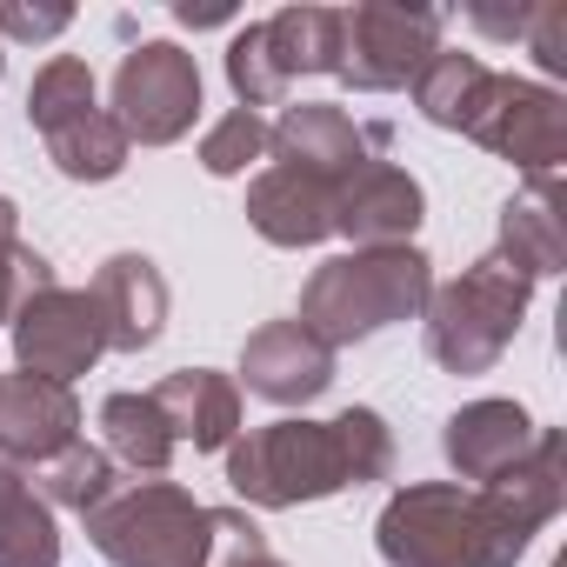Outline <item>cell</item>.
<instances>
[{"instance_id": "obj_8", "label": "cell", "mask_w": 567, "mask_h": 567, "mask_svg": "<svg viewBox=\"0 0 567 567\" xmlns=\"http://www.w3.org/2000/svg\"><path fill=\"white\" fill-rule=\"evenodd\" d=\"M114 127L127 134V147H174L194 121H200V68L187 48L174 41H141L121 54L114 68Z\"/></svg>"}, {"instance_id": "obj_7", "label": "cell", "mask_w": 567, "mask_h": 567, "mask_svg": "<svg viewBox=\"0 0 567 567\" xmlns=\"http://www.w3.org/2000/svg\"><path fill=\"white\" fill-rule=\"evenodd\" d=\"M441 28H447L441 8H401V0L341 8V68H334V81H348L354 94H394L441 48Z\"/></svg>"}, {"instance_id": "obj_12", "label": "cell", "mask_w": 567, "mask_h": 567, "mask_svg": "<svg viewBox=\"0 0 567 567\" xmlns=\"http://www.w3.org/2000/svg\"><path fill=\"white\" fill-rule=\"evenodd\" d=\"M240 381L274 408H308L334 388V348H321L301 321H267L240 348Z\"/></svg>"}, {"instance_id": "obj_17", "label": "cell", "mask_w": 567, "mask_h": 567, "mask_svg": "<svg viewBox=\"0 0 567 567\" xmlns=\"http://www.w3.org/2000/svg\"><path fill=\"white\" fill-rule=\"evenodd\" d=\"M247 227L267 247H321L334 234V187L295 167H260L247 187Z\"/></svg>"}, {"instance_id": "obj_22", "label": "cell", "mask_w": 567, "mask_h": 567, "mask_svg": "<svg viewBox=\"0 0 567 567\" xmlns=\"http://www.w3.org/2000/svg\"><path fill=\"white\" fill-rule=\"evenodd\" d=\"M101 441H107L114 467H127L134 481L141 474L161 481L167 461L181 454L174 434H167V421H161V408H154V394H107L101 401Z\"/></svg>"}, {"instance_id": "obj_26", "label": "cell", "mask_w": 567, "mask_h": 567, "mask_svg": "<svg viewBox=\"0 0 567 567\" xmlns=\"http://www.w3.org/2000/svg\"><path fill=\"white\" fill-rule=\"evenodd\" d=\"M227 87H234V101H240L247 114H260V107H280V101H288V81H280V74H274V61H267L260 21H247V28L227 41Z\"/></svg>"}, {"instance_id": "obj_10", "label": "cell", "mask_w": 567, "mask_h": 567, "mask_svg": "<svg viewBox=\"0 0 567 567\" xmlns=\"http://www.w3.org/2000/svg\"><path fill=\"white\" fill-rule=\"evenodd\" d=\"M8 334H14V361H21V374L61 381V388H74L81 374H94V361L107 354V334H101L94 295H87V288H61V280H54L48 295H34V301L8 321Z\"/></svg>"}, {"instance_id": "obj_5", "label": "cell", "mask_w": 567, "mask_h": 567, "mask_svg": "<svg viewBox=\"0 0 567 567\" xmlns=\"http://www.w3.org/2000/svg\"><path fill=\"white\" fill-rule=\"evenodd\" d=\"M81 520L94 554L114 567H207L214 554V507H200L181 481H121Z\"/></svg>"}, {"instance_id": "obj_14", "label": "cell", "mask_w": 567, "mask_h": 567, "mask_svg": "<svg viewBox=\"0 0 567 567\" xmlns=\"http://www.w3.org/2000/svg\"><path fill=\"white\" fill-rule=\"evenodd\" d=\"M427 214V194L408 167L368 161L341 194H334V234L354 247H414V227Z\"/></svg>"}, {"instance_id": "obj_13", "label": "cell", "mask_w": 567, "mask_h": 567, "mask_svg": "<svg viewBox=\"0 0 567 567\" xmlns=\"http://www.w3.org/2000/svg\"><path fill=\"white\" fill-rule=\"evenodd\" d=\"M534 434H540V421H534L520 401L487 394V401H467V408L447 414V427H441V454H447L454 481L487 487V481H501L514 461H527Z\"/></svg>"}, {"instance_id": "obj_2", "label": "cell", "mask_w": 567, "mask_h": 567, "mask_svg": "<svg viewBox=\"0 0 567 567\" xmlns=\"http://www.w3.org/2000/svg\"><path fill=\"white\" fill-rule=\"evenodd\" d=\"M394 474V434L374 408H348L334 421H267V427H240L227 447V487L260 507H308V501H334L348 487L388 481Z\"/></svg>"}, {"instance_id": "obj_4", "label": "cell", "mask_w": 567, "mask_h": 567, "mask_svg": "<svg viewBox=\"0 0 567 567\" xmlns=\"http://www.w3.org/2000/svg\"><path fill=\"white\" fill-rule=\"evenodd\" d=\"M527 301H534V280H520L501 254H481L447 288L427 295V308H421L427 354L447 374H487L514 348V334L527 321Z\"/></svg>"}, {"instance_id": "obj_20", "label": "cell", "mask_w": 567, "mask_h": 567, "mask_svg": "<svg viewBox=\"0 0 567 567\" xmlns=\"http://www.w3.org/2000/svg\"><path fill=\"white\" fill-rule=\"evenodd\" d=\"M260 41H267V61L288 87L334 74L341 68V8H280L260 21Z\"/></svg>"}, {"instance_id": "obj_6", "label": "cell", "mask_w": 567, "mask_h": 567, "mask_svg": "<svg viewBox=\"0 0 567 567\" xmlns=\"http://www.w3.org/2000/svg\"><path fill=\"white\" fill-rule=\"evenodd\" d=\"M467 141L487 147L494 161L520 167L527 187H560V167H567V101L554 87H540V81L494 74Z\"/></svg>"}, {"instance_id": "obj_33", "label": "cell", "mask_w": 567, "mask_h": 567, "mask_svg": "<svg viewBox=\"0 0 567 567\" xmlns=\"http://www.w3.org/2000/svg\"><path fill=\"white\" fill-rule=\"evenodd\" d=\"M0 74H8V41H0Z\"/></svg>"}, {"instance_id": "obj_15", "label": "cell", "mask_w": 567, "mask_h": 567, "mask_svg": "<svg viewBox=\"0 0 567 567\" xmlns=\"http://www.w3.org/2000/svg\"><path fill=\"white\" fill-rule=\"evenodd\" d=\"M87 295H94L107 354H141L167 334V280L147 254H107Z\"/></svg>"}, {"instance_id": "obj_23", "label": "cell", "mask_w": 567, "mask_h": 567, "mask_svg": "<svg viewBox=\"0 0 567 567\" xmlns=\"http://www.w3.org/2000/svg\"><path fill=\"white\" fill-rule=\"evenodd\" d=\"M41 141H48V161H54L68 181H87V187L114 181V174L127 167V154H134L107 107H94V114H81V121L54 127V134H41Z\"/></svg>"}, {"instance_id": "obj_11", "label": "cell", "mask_w": 567, "mask_h": 567, "mask_svg": "<svg viewBox=\"0 0 567 567\" xmlns=\"http://www.w3.org/2000/svg\"><path fill=\"white\" fill-rule=\"evenodd\" d=\"M81 441V401L61 381L41 374H0V461L34 474L61 447Z\"/></svg>"}, {"instance_id": "obj_28", "label": "cell", "mask_w": 567, "mask_h": 567, "mask_svg": "<svg viewBox=\"0 0 567 567\" xmlns=\"http://www.w3.org/2000/svg\"><path fill=\"white\" fill-rule=\"evenodd\" d=\"M207 567H288V560H274V547H267L254 514L214 507V554H207Z\"/></svg>"}, {"instance_id": "obj_21", "label": "cell", "mask_w": 567, "mask_h": 567, "mask_svg": "<svg viewBox=\"0 0 567 567\" xmlns=\"http://www.w3.org/2000/svg\"><path fill=\"white\" fill-rule=\"evenodd\" d=\"M0 567H61V520L8 461H0Z\"/></svg>"}, {"instance_id": "obj_27", "label": "cell", "mask_w": 567, "mask_h": 567, "mask_svg": "<svg viewBox=\"0 0 567 567\" xmlns=\"http://www.w3.org/2000/svg\"><path fill=\"white\" fill-rule=\"evenodd\" d=\"M260 154H267V121H260V114H247V107H227V114L200 134V167H207L214 181L247 174Z\"/></svg>"}, {"instance_id": "obj_19", "label": "cell", "mask_w": 567, "mask_h": 567, "mask_svg": "<svg viewBox=\"0 0 567 567\" xmlns=\"http://www.w3.org/2000/svg\"><path fill=\"white\" fill-rule=\"evenodd\" d=\"M487 81H494V68H487L481 54L434 48L408 87H414V107H421L427 127H441V134H467L474 114H481V101H487Z\"/></svg>"}, {"instance_id": "obj_29", "label": "cell", "mask_w": 567, "mask_h": 567, "mask_svg": "<svg viewBox=\"0 0 567 567\" xmlns=\"http://www.w3.org/2000/svg\"><path fill=\"white\" fill-rule=\"evenodd\" d=\"M527 54L547 68V74H567V8L560 0H540V8L527 14Z\"/></svg>"}, {"instance_id": "obj_24", "label": "cell", "mask_w": 567, "mask_h": 567, "mask_svg": "<svg viewBox=\"0 0 567 567\" xmlns=\"http://www.w3.org/2000/svg\"><path fill=\"white\" fill-rule=\"evenodd\" d=\"M28 481H34V494H41L48 507L87 514V507H101V501L121 487V467H114V454H107V447H94V441H74V447H61L54 461H41Z\"/></svg>"}, {"instance_id": "obj_18", "label": "cell", "mask_w": 567, "mask_h": 567, "mask_svg": "<svg viewBox=\"0 0 567 567\" xmlns=\"http://www.w3.org/2000/svg\"><path fill=\"white\" fill-rule=\"evenodd\" d=\"M520 280H554L567 267V214L560 187H520L501 207V247H494Z\"/></svg>"}, {"instance_id": "obj_9", "label": "cell", "mask_w": 567, "mask_h": 567, "mask_svg": "<svg viewBox=\"0 0 567 567\" xmlns=\"http://www.w3.org/2000/svg\"><path fill=\"white\" fill-rule=\"evenodd\" d=\"M394 141V127L388 121H354V114H341L334 101H301V107H280V121L267 127V154H274V167H295V174H308V181H321V187H348L368 161H381V147Z\"/></svg>"}, {"instance_id": "obj_32", "label": "cell", "mask_w": 567, "mask_h": 567, "mask_svg": "<svg viewBox=\"0 0 567 567\" xmlns=\"http://www.w3.org/2000/svg\"><path fill=\"white\" fill-rule=\"evenodd\" d=\"M8 240H21V207L0 194V247H8Z\"/></svg>"}, {"instance_id": "obj_30", "label": "cell", "mask_w": 567, "mask_h": 567, "mask_svg": "<svg viewBox=\"0 0 567 567\" xmlns=\"http://www.w3.org/2000/svg\"><path fill=\"white\" fill-rule=\"evenodd\" d=\"M74 28V8H28V0H0V41H54Z\"/></svg>"}, {"instance_id": "obj_31", "label": "cell", "mask_w": 567, "mask_h": 567, "mask_svg": "<svg viewBox=\"0 0 567 567\" xmlns=\"http://www.w3.org/2000/svg\"><path fill=\"white\" fill-rule=\"evenodd\" d=\"M174 21H181V28H220V21H234V8H220V0H214V8H194V0H181Z\"/></svg>"}, {"instance_id": "obj_16", "label": "cell", "mask_w": 567, "mask_h": 567, "mask_svg": "<svg viewBox=\"0 0 567 567\" xmlns=\"http://www.w3.org/2000/svg\"><path fill=\"white\" fill-rule=\"evenodd\" d=\"M147 394H154L174 447H194V454H227L234 447V434H240V381L234 374L181 368V374H167Z\"/></svg>"}, {"instance_id": "obj_25", "label": "cell", "mask_w": 567, "mask_h": 567, "mask_svg": "<svg viewBox=\"0 0 567 567\" xmlns=\"http://www.w3.org/2000/svg\"><path fill=\"white\" fill-rule=\"evenodd\" d=\"M94 107H101V87H94V68H87L81 54H54V61L34 74V87H28V121H34V134H54V127L81 121V114H94Z\"/></svg>"}, {"instance_id": "obj_3", "label": "cell", "mask_w": 567, "mask_h": 567, "mask_svg": "<svg viewBox=\"0 0 567 567\" xmlns=\"http://www.w3.org/2000/svg\"><path fill=\"white\" fill-rule=\"evenodd\" d=\"M434 295V260L421 247H354V254H334L308 274L301 288V328L321 341V348H354L381 328H401V321H421Z\"/></svg>"}, {"instance_id": "obj_1", "label": "cell", "mask_w": 567, "mask_h": 567, "mask_svg": "<svg viewBox=\"0 0 567 567\" xmlns=\"http://www.w3.org/2000/svg\"><path fill=\"white\" fill-rule=\"evenodd\" d=\"M560 507H567V441L560 427H540L527 461H514L487 487L461 481L394 487L374 520V547L388 567H514Z\"/></svg>"}]
</instances>
